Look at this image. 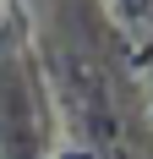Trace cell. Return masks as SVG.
Returning a JSON list of instances; mask_svg holds the SVG:
<instances>
[{
    "mask_svg": "<svg viewBox=\"0 0 153 159\" xmlns=\"http://www.w3.org/2000/svg\"><path fill=\"white\" fill-rule=\"evenodd\" d=\"M0 11H6V0H0Z\"/></svg>",
    "mask_w": 153,
    "mask_h": 159,
    "instance_id": "obj_1",
    "label": "cell"
}]
</instances>
